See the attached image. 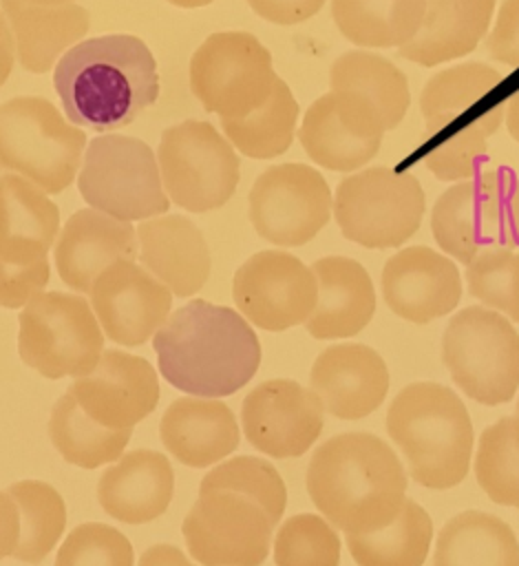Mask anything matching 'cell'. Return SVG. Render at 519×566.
Returning a JSON list of instances; mask_svg holds the SVG:
<instances>
[{
    "instance_id": "30",
    "label": "cell",
    "mask_w": 519,
    "mask_h": 566,
    "mask_svg": "<svg viewBox=\"0 0 519 566\" xmlns=\"http://www.w3.org/2000/svg\"><path fill=\"white\" fill-rule=\"evenodd\" d=\"M433 566H519V539L501 517L464 511L437 533Z\"/></svg>"
},
{
    "instance_id": "25",
    "label": "cell",
    "mask_w": 519,
    "mask_h": 566,
    "mask_svg": "<svg viewBox=\"0 0 519 566\" xmlns=\"http://www.w3.org/2000/svg\"><path fill=\"white\" fill-rule=\"evenodd\" d=\"M174 493L170 460L152 449L117 458L97 482L99 506L124 524H146L166 513Z\"/></svg>"
},
{
    "instance_id": "17",
    "label": "cell",
    "mask_w": 519,
    "mask_h": 566,
    "mask_svg": "<svg viewBox=\"0 0 519 566\" xmlns=\"http://www.w3.org/2000/svg\"><path fill=\"white\" fill-rule=\"evenodd\" d=\"M247 442L272 458H298L320 436L325 409L320 398L289 378L256 385L241 405Z\"/></svg>"
},
{
    "instance_id": "5",
    "label": "cell",
    "mask_w": 519,
    "mask_h": 566,
    "mask_svg": "<svg viewBox=\"0 0 519 566\" xmlns=\"http://www.w3.org/2000/svg\"><path fill=\"white\" fill-rule=\"evenodd\" d=\"M431 232L446 256L468 265L486 250L519 248V177L484 168L448 186L431 210Z\"/></svg>"
},
{
    "instance_id": "3",
    "label": "cell",
    "mask_w": 519,
    "mask_h": 566,
    "mask_svg": "<svg viewBox=\"0 0 519 566\" xmlns=\"http://www.w3.org/2000/svg\"><path fill=\"white\" fill-rule=\"evenodd\" d=\"M53 86L73 124L104 133L157 102L159 73L141 38L113 33L71 46L55 64Z\"/></svg>"
},
{
    "instance_id": "35",
    "label": "cell",
    "mask_w": 519,
    "mask_h": 566,
    "mask_svg": "<svg viewBox=\"0 0 519 566\" xmlns=\"http://www.w3.org/2000/svg\"><path fill=\"white\" fill-rule=\"evenodd\" d=\"M130 436L133 429L113 431L91 420L80 409L71 391L60 396L51 409L49 438L57 453L80 469H97L117 460Z\"/></svg>"
},
{
    "instance_id": "52",
    "label": "cell",
    "mask_w": 519,
    "mask_h": 566,
    "mask_svg": "<svg viewBox=\"0 0 519 566\" xmlns=\"http://www.w3.org/2000/svg\"><path fill=\"white\" fill-rule=\"evenodd\" d=\"M33 4H44V7H53V4H68L73 0H29Z\"/></svg>"
},
{
    "instance_id": "27",
    "label": "cell",
    "mask_w": 519,
    "mask_h": 566,
    "mask_svg": "<svg viewBox=\"0 0 519 566\" xmlns=\"http://www.w3.org/2000/svg\"><path fill=\"white\" fill-rule=\"evenodd\" d=\"M57 230L60 208L38 186L20 175L0 177V263L46 261Z\"/></svg>"
},
{
    "instance_id": "13",
    "label": "cell",
    "mask_w": 519,
    "mask_h": 566,
    "mask_svg": "<svg viewBox=\"0 0 519 566\" xmlns=\"http://www.w3.org/2000/svg\"><path fill=\"white\" fill-rule=\"evenodd\" d=\"M331 214V188L318 168L307 164L269 166L252 184L250 221L261 239L278 248L309 243Z\"/></svg>"
},
{
    "instance_id": "53",
    "label": "cell",
    "mask_w": 519,
    "mask_h": 566,
    "mask_svg": "<svg viewBox=\"0 0 519 566\" xmlns=\"http://www.w3.org/2000/svg\"><path fill=\"white\" fill-rule=\"evenodd\" d=\"M517 413H519V400H517Z\"/></svg>"
},
{
    "instance_id": "26",
    "label": "cell",
    "mask_w": 519,
    "mask_h": 566,
    "mask_svg": "<svg viewBox=\"0 0 519 566\" xmlns=\"http://www.w3.org/2000/svg\"><path fill=\"white\" fill-rule=\"evenodd\" d=\"M159 436L170 455L192 469L212 467L239 447L234 411L216 398L172 400L161 416Z\"/></svg>"
},
{
    "instance_id": "11",
    "label": "cell",
    "mask_w": 519,
    "mask_h": 566,
    "mask_svg": "<svg viewBox=\"0 0 519 566\" xmlns=\"http://www.w3.org/2000/svg\"><path fill=\"white\" fill-rule=\"evenodd\" d=\"M157 164L170 203L188 212L225 206L239 186L241 161L210 122L183 119L161 133Z\"/></svg>"
},
{
    "instance_id": "7",
    "label": "cell",
    "mask_w": 519,
    "mask_h": 566,
    "mask_svg": "<svg viewBox=\"0 0 519 566\" xmlns=\"http://www.w3.org/2000/svg\"><path fill=\"white\" fill-rule=\"evenodd\" d=\"M442 360L453 382L481 405H504L519 389V332L484 305L453 314L442 336Z\"/></svg>"
},
{
    "instance_id": "44",
    "label": "cell",
    "mask_w": 519,
    "mask_h": 566,
    "mask_svg": "<svg viewBox=\"0 0 519 566\" xmlns=\"http://www.w3.org/2000/svg\"><path fill=\"white\" fill-rule=\"evenodd\" d=\"M49 279H51L49 259L27 268L0 263V305L9 310L24 307L35 294L44 290Z\"/></svg>"
},
{
    "instance_id": "9",
    "label": "cell",
    "mask_w": 519,
    "mask_h": 566,
    "mask_svg": "<svg viewBox=\"0 0 519 566\" xmlns=\"http://www.w3.org/2000/svg\"><path fill=\"white\" fill-rule=\"evenodd\" d=\"M77 188L93 210L121 221L152 219L170 208L152 148L128 135L108 133L88 142Z\"/></svg>"
},
{
    "instance_id": "8",
    "label": "cell",
    "mask_w": 519,
    "mask_h": 566,
    "mask_svg": "<svg viewBox=\"0 0 519 566\" xmlns=\"http://www.w3.org/2000/svg\"><path fill=\"white\" fill-rule=\"evenodd\" d=\"M426 195L413 172L371 166L349 172L336 188L333 214L345 239L389 250L404 245L422 226Z\"/></svg>"
},
{
    "instance_id": "39",
    "label": "cell",
    "mask_w": 519,
    "mask_h": 566,
    "mask_svg": "<svg viewBox=\"0 0 519 566\" xmlns=\"http://www.w3.org/2000/svg\"><path fill=\"white\" fill-rule=\"evenodd\" d=\"M501 122L504 102L495 104L492 108L435 144L424 157L426 168L442 181L457 184L473 179L479 170H484L481 161L488 153V139L499 130Z\"/></svg>"
},
{
    "instance_id": "14",
    "label": "cell",
    "mask_w": 519,
    "mask_h": 566,
    "mask_svg": "<svg viewBox=\"0 0 519 566\" xmlns=\"http://www.w3.org/2000/svg\"><path fill=\"white\" fill-rule=\"evenodd\" d=\"M276 524L267 511L232 491H205L183 517L186 546L201 566H261Z\"/></svg>"
},
{
    "instance_id": "19",
    "label": "cell",
    "mask_w": 519,
    "mask_h": 566,
    "mask_svg": "<svg viewBox=\"0 0 519 566\" xmlns=\"http://www.w3.org/2000/svg\"><path fill=\"white\" fill-rule=\"evenodd\" d=\"M80 409L97 424L121 431L150 416L161 389L155 367L135 354L102 352L97 365L68 387Z\"/></svg>"
},
{
    "instance_id": "51",
    "label": "cell",
    "mask_w": 519,
    "mask_h": 566,
    "mask_svg": "<svg viewBox=\"0 0 519 566\" xmlns=\"http://www.w3.org/2000/svg\"><path fill=\"white\" fill-rule=\"evenodd\" d=\"M168 2L174 7H181V9H199V7L210 4L212 0H168Z\"/></svg>"
},
{
    "instance_id": "28",
    "label": "cell",
    "mask_w": 519,
    "mask_h": 566,
    "mask_svg": "<svg viewBox=\"0 0 519 566\" xmlns=\"http://www.w3.org/2000/svg\"><path fill=\"white\" fill-rule=\"evenodd\" d=\"M497 0H424V18L411 42L398 53L420 66L459 60L490 31Z\"/></svg>"
},
{
    "instance_id": "42",
    "label": "cell",
    "mask_w": 519,
    "mask_h": 566,
    "mask_svg": "<svg viewBox=\"0 0 519 566\" xmlns=\"http://www.w3.org/2000/svg\"><path fill=\"white\" fill-rule=\"evenodd\" d=\"M464 279L473 298L519 323V252L486 250L466 265Z\"/></svg>"
},
{
    "instance_id": "45",
    "label": "cell",
    "mask_w": 519,
    "mask_h": 566,
    "mask_svg": "<svg viewBox=\"0 0 519 566\" xmlns=\"http://www.w3.org/2000/svg\"><path fill=\"white\" fill-rule=\"evenodd\" d=\"M486 51L495 62L519 66V0H504L486 35Z\"/></svg>"
},
{
    "instance_id": "22",
    "label": "cell",
    "mask_w": 519,
    "mask_h": 566,
    "mask_svg": "<svg viewBox=\"0 0 519 566\" xmlns=\"http://www.w3.org/2000/svg\"><path fill=\"white\" fill-rule=\"evenodd\" d=\"M139 254L137 230L130 221L82 208L68 217L57 243L55 268L75 292L91 294L93 281L115 261H135Z\"/></svg>"
},
{
    "instance_id": "31",
    "label": "cell",
    "mask_w": 519,
    "mask_h": 566,
    "mask_svg": "<svg viewBox=\"0 0 519 566\" xmlns=\"http://www.w3.org/2000/svg\"><path fill=\"white\" fill-rule=\"evenodd\" d=\"M329 88L367 97L386 130L395 128L411 106L409 77L389 57L373 51L356 49L338 55L329 66Z\"/></svg>"
},
{
    "instance_id": "21",
    "label": "cell",
    "mask_w": 519,
    "mask_h": 566,
    "mask_svg": "<svg viewBox=\"0 0 519 566\" xmlns=\"http://www.w3.org/2000/svg\"><path fill=\"white\" fill-rule=\"evenodd\" d=\"M391 374L384 358L362 343H338L322 349L309 369V389L322 409L340 420L373 413L386 398Z\"/></svg>"
},
{
    "instance_id": "32",
    "label": "cell",
    "mask_w": 519,
    "mask_h": 566,
    "mask_svg": "<svg viewBox=\"0 0 519 566\" xmlns=\"http://www.w3.org/2000/svg\"><path fill=\"white\" fill-rule=\"evenodd\" d=\"M338 31L364 49H400L424 18V0H331Z\"/></svg>"
},
{
    "instance_id": "12",
    "label": "cell",
    "mask_w": 519,
    "mask_h": 566,
    "mask_svg": "<svg viewBox=\"0 0 519 566\" xmlns=\"http://www.w3.org/2000/svg\"><path fill=\"white\" fill-rule=\"evenodd\" d=\"M190 91L208 113L239 119L263 106L274 80L272 53L247 31L208 35L190 57Z\"/></svg>"
},
{
    "instance_id": "24",
    "label": "cell",
    "mask_w": 519,
    "mask_h": 566,
    "mask_svg": "<svg viewBox=\"0 0 519 566\" xmlns=\"http://www.w3.org/2000/svg\"><path fill=\"white\" fill-rule=\"evenodd\" d=\"M141 265L159 279L172 296L197 294L212 270L210 248L203 232L183 214H159L137 228Z\"/></svg>"
},
{
    "instance_id": "10",
    "label": "cell",
    "mask_w": 519,
    "mask_h": 566,
    "mask_svg": "<svg viewBox=\"0 0 519 566\" xmlns=\"http://www.w3.org/2000/svg\"><path fill=\"white\" fill-rule=\"evenodd\" d=\"M18 352L44 378L86 376L104 352V332L86 298L40 292L20 312Z\"/></svg>"
},
{
    "instance_id": "6",
    "label": "cell",
    "mask_w": 519,
    "mask_h": 566,
    "mask_svg": "<svg viewBox=\"0 0 519 566\" xmlns=\"http://www.w3.org/2000/svg\"><path fill=\"white\" fill-rule=\"evenodd\" d=\"M84 150L86 133L49 99L22 95L0 104V168L18 172L44 195L71 186Z\"/></svg>"
},
{
    "instance_id": "50",
    "label": "cell",
    "mask_w": 519,
    "mask_h": 566,
    "mask_svg": "<svg viewBox=\"0 0 519 566\" xmlns=\"http://www.w3.org/2000/svg\"><path fill=\"white\" fill-rule=\"evenodd\" d=\"M504 122L510 137L519 144V88L504 102Z\"/></svg>"
},
{
    "instance_id": "36",
    "label": "cell",
    "mask_w": 519,
    "mask_h": 566,
    "mask_svg": "<svg viewBox=\"0 0 519 566\" xmlns=\"http://www.w3.org/2000/svg\"><path fill=\"white\" fill-rule=\"evenodd\" d=\"M504 75L481 62H464L437 71L422 88L420 113L428 137L448 128L462 113L499 86Z\"/></svg>"
},
{
    "instance_id": "29",
    "label": "cell",
    "mask_w": 519,
    "mask_h": 566,
    "mask_svg": "<svg viewBox=\"0 0 519 566\" xmlns=\"http://www.w3.org/2000/svg\"><path fill=\"white\" fill-rule=\"evenodd\" d=\"M2 13L13 35L18 62L29 73H46L57 57L77 44L91 27V15L80 4H33L29 0H2Z\"/></svg>"
},
{
    "instance_id": "47",
    "label": "cell",
    "mask_w": 519,
    "mask_h": 566,
    "mask_svg": "<svg viewBox=\"0 0 519 566\" xmlns=\"http://www.w3.org/2000/svg\"><path fill=\"white\" fill-rule=\"evenodd\" d=\"M20 537L18 506L7 491H0V559L13 555Z\"/></svg>"
},
{
    "instance_id": "4",
    "label": "cell",
    "mask_w": 519,
    "mask_h": 566,
    "mask_svg": "<svg viewBox=\"0 0 519 566\" xmlns=\"http://www.w3.org/2000/svg\"><path fill=\"white\" fill-rule=\"evenodd\" d=\"M386 431L417 484L451 489L466 478L475 433L466 405L446 385L420 380L402 387L389 405Z\"/></svg>"
},
{
    "instance_id": "43",
    "label": "cell",
    "mask_w": 519,
    "mask_h": 566,
    "mask_svg": "<svg viewBox=\"0 0 519 566\" xmlns=\"http://www.w3.org/2000/svg\"><path fill=\"white\" fill-rule=\"evenodd\" d=\"M55 566H135V555L121 531L102 522H86L66 535Z\"/></svg>"
},
{
    "instance_id": "2",
    "label": "cell",
    "mask_w": 519,
    "mask_h": 566,
    "mask_svg": "<svg viewBox=\"0 0 519 566\" xmlns=\"http://www.w3.org/2000/svg\"><path fill=\"white\" fill-rule=\"evenodd\" d=\"M305 482L318 513L345 535L391 524L406 500V471L398 453L367 431L325 440L311 453Z\"/></svg>"
},
{
    "instance_id": "20",
    "label": "cell",
    "mask_w": 519,
    "mask_h": 566,
    "mask_svg": "<svg viewBox=\"0 0 519 566\" xmlns=\"http://www.w3.org/2000/svg\"><path fill=\"white\" fill-rule=\"evenodd\" d=\"M380 292L395 316L424 325L451 314L464 285L451 256L428 245H406L384 261Z\"/></svg>"
},
{
    "instance_id": "46",
    "label": "cell",
    "mask_w": 519,
    "mask_h": 566,
    "mask_svg": "<svg viewBox=\"0 0 519 566\" xmlns=\"http://www.w3.org/2000/svg\"><path fill=\"white\" fill-rule=\"evenodd\" d=\"M327 0H247L250 9L272 22V24H280V27H292V24H300L309 18H314Z\"/></svg>"
},
{
    "instance_id": "49",
    "label": "cell",
    "mask_w": 519,
    "mask_h": 566,
    "mask_svg": "<svg viewBox=\"0 0 519 566\" xmlns=\"http://www.w3.org/2000/svg\"><path fill=\"white\" fill-rule=\"evenodd\" d=\"M13 62H15V44H13V35L7 24V18L0 9V86L9 80Z\"/></svg>"
},
{
    "instance_id": "40",
    "label": "cell",
    "mask_w": 519,
    "mask_h": 566,
    "mask_svg": "<svg viewBox=\"0 0 519 566\" xmlns=\"http://www.w3.org/2000/svg\"><path fill=\"white\" fill-rule=\"evenodd\" d=\"M205 491H232L245 495L258 502L276 526L287 506V486L280 473L274 464L256 455H239L216 464L199 484V493Z\"/></svg>"
},
{
    "instance_id": "41",
    "label": "cell",
    "mask_w": 519,
    "mask_h": 566,
    "mask_svg": "<svg viewBox=\"0 0 519 566\" xmlns=\"http://www.w3.org/2000/svg\"><path fill=\"white\" fill-rule=\"evenodd\" d=\"M276 566H338L340 537L333 526L314 513L287 517L274 535Z\"/></svg>"
},
{
    "instance_id": "34",
    "label": "cell",
    "mask_w": 519,
    "mask_h": 566,
    "mask_svg": "<svg viewBox=\"0 0 519 566\" xmlns=\"http://www.w3.org/2000/svg\"><path fill=\"white\" fill-rule=\"evenodd\" d=\"M345 539L358 566H422L433 539V520L406 497L391 524L369 533H347Z\"/></svg>"
},
{
    "instance_id": "23",
    "label": "cell",
    "mask_w": 519,
    "mask_h": 566,
    "mask_svg": "<svg viewBox=\"0 0 519 566\" xmlns=\"http://www.w3.org/2000/svg\"><path fill=\"white\" fill-rule=\"evenodd\" d=\"M316 279V305L305 321L318 340H336L360 334L375 314V287L371 274L351 256L329 254L311 265Z\"/></svg>"
},
{
    "instance_id": "1",
    "label": "cell",
    "mask_w": 519,
    "mask_h": 566,
    "mask_svg": "<svg viewBox=\"0 0 519 566\" xmlns=\"http://www.w3.org/2000/svg\"><path fill=\"white\" fill-rule=\"evenodd\" d=\"M159 374L197 398H221L245 387L261 365L252 325L225 305L194 298L177 307L155 332Z\"/></svg>"
},
{
    "instance_id": "16",
    "label": "cell",
    "mask_w": 519,
    "mask_h": 566,
    "mask_svg": "<svg viewBox=\"0 0 519 566\" xmlns=\"http://www.w3.org/2000/svg\"><path fill=\"white\" fill-rule=\"evenodd\" d=\"M386 126L378 108L353 91H327L300 122V146L320 168L356 172L380 150Z\"/></svg>"
},
{
    "instance_id": "37",
    "label": "cell",
    "mask_w": 519,
    "mask_h": 566,
    "mask_svg": "<svg viewBox=\"0 0 519 566\" xmlns=\"http://www.w3.org/2000/svg\"><path fill=\"white\" fill-rule=\"evenodd\" d=\"M7 493L20 515V537L13 557L27 564H40L57 546L66 528L64 497L42 480L13 482Z\"/></svg>"
},
{
    "instance_id": "33",
    "label": "cell",
    "mask_w": 519,
    "mask_h": 566,
    "mask_svg": "<svg viewBox=\"0 0 519 566\" xmlns=\"http://www.w3.org/2000/svg\"><path fill=\"white\" fill-rule=\"evenodd\" d=\"M300 106L283 77L274 80L269 97L245 117L227 119L221 117L223 137L234 150L252 159H274L289 150Z\"/></svg>"
},
{
    "instance_id": "18",
    "label": "cell",
    "mask_w": 519,
    "mask_h": 566,
    "mask_svg": "<svg viewBox=\"0 0 519 566\" xmlns=\"http://www.w3.org/2000/svg\"><path fill=\"white\" fill-rule=\"evenodd\" d=\"M91 310L106 338L139 347L170 316L172 292L144 265L115 261L93 281Z\"/></svg>"
},
{
    "instance_id": "48",
    "label": "cell",
    "mask_w": 519,
    "mask_h": 566,
    "mask_svg": "<svg viewBox=\"0 0 519 566\" xmlns=\"http://www.w3.org/2000/svg\"><path fill=\"white\" fill-rule=\"evenodd\" d=\"M137 566H192V564L177 546L155 544L141 553Z\"/></svg>"
},
{
    "instance_id": "38",
    "label": "cell",
    "mask_w": 519,
    "mask_h": 566,
    "mask_svg": "<svg viewBox=\"0 0 519 566\" xmlns=\"http://www.w3.org/2000/svg\"><path fill=\"white\" fill-rule=\"evenodd\" d=\"M475 478L495 504L519 509V413L504 416L481 431Z\"/></svg>"
},
{
    "instance_id": "15",
    "label": "cell",
    "mask_w": 519,
    "mask_h": 566,
    "mask_svg": "<svg viewBox=\"0 0 519 566\" xmlns=\"http://www.w3.org/2000/svg\"><path fill=\"white\" fill-rule=\"evenodd\" d=\"M232 296L250 325L285 332L309 318L316 305V279L292 252L261 250L234 272Z\"/></svg>"
}]
</instances>
